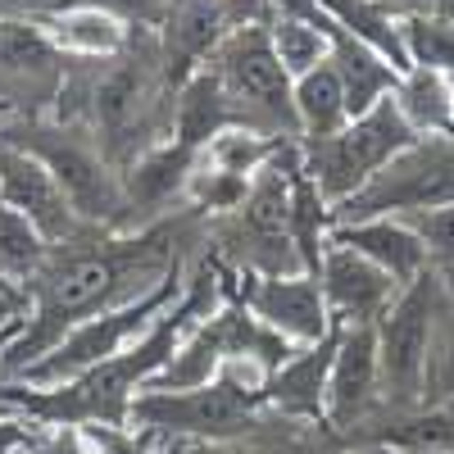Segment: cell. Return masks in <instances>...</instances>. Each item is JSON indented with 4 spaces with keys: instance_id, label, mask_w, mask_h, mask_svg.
<instances>
[{
    "instance_id": "obj_1",
    "label": "cell",
    "mask_w": 454,
    "mask_h": 454,
    "mask_svg": "<svg viewBox=\"0 0 454 454\" xmlns=\"http://www.w3.org/2000/svg\"><path fill=\"white\" fill-rule=\"evenodd\" d=\"M196 218L205 214L182 205L177 218H155L137 232L87 227L82 237L55 246L42 278L27 286V323L0 359V382H23L27 368L42 364L78 323L132 305V300L192 269L186 254H192Z\"/></svg>"
},
{
    "instance_id": "obj_2",
    "label": "cell",
    "mask_w": 454,
    "mask_h": 454,
    "mask_svg": "<svg viewBox=\"0 0 454 454\" xmlns=\"http://www.w3.org/2000/svg\"><path fill=\"white\" fill-rule=\"evenodd\" d=\"M214 73V82L223 87L227 105H232L237 123L254 128L263 137L278 141H300V123H295V82L282 68L273 36H269V10L259 19L241 23L237 32L223 36V46L200 64Z\"/></svg>"
},
{
    "instance_id": "obj_3",
    "label": "cell",
    "mask_w": 454,
    "mask_h": 454,
    "mask_svg": "<svg viewBox=\"0 0 454 454\" xmlns=\"http://www.w3.org/2000/svg\"><path fill=\"white\" fill-rule=\"evenodd\" d=\"M0 137L32 150V155L55 173L73 214L87 227H96V232H137L123 173L105 160L100 141H87L68 128H51L42 119H14V123L0 128Z\"/></svg>"
},
{
    "instance_id": "obj_4",
    "label": "cell",
    "mask_w": 454,
    "mask_h": 454,
    "mask_svg": "<svg viewBox=\"0 0 454 454\" xmlns=\"http://www.w3.org/2000/svg\"><path fill=\"white\" fill-rule=\"evenodd\" d=\"M413 141H419V132L404 123L395 96H387L382 105H372L368 114L350 119L336 137L300 141V155H305V177L318 186V196L336 209V205H346L350 196H359L364 186Z\"/></svg>"
},
{
    "instance_id": "obj_5",
    "label": "cell",
    "mask_w": 454,
    "mask_h": 454,
    "mask_svg": "<svg viewBox=\"0 0 454 454\" xmlns=\"http://www.w3.org/2000/svg\"><path fill=\"white\" fill-rule=\"evenodd\" d=\"M263 395L214 377L196 391H141L128 427L150 432L155 441H241L263 423Z\"/></svg>"
},
{
    "instance_id": "obj_6",
    "label": "cell",
    "mask_w": 454,
    "mask_h": 454,
    "mask_svg": "<svg viewBox=\"0 0 454 454\" xmlns=\"http://www.w3.org/2000/svg\"><path fill=\"white\" fill-rule=\"evenodd\" d=\"M186 273H192V269H186ZM186 273L168 278L164 286H155L150 295L132 300V305L105 309V314L78 323L42 364L27 368L23 387H64V382H73V377H82V372H91V368H100V364H109V359L128 355L137 340L177 305V295H182V286H186Z\"/></svg>"
},
{
    "instance_id": "obj_7",
    "label": "cell",
    "mask_w": 454,
    "mask_h": 454,
    "mask_svg": "<svg viewBox=\"0 0 454 454\" xmlns=\"http://www.w3.org/2000/svg\"><path fill=\"white\" fill-rule=\"evenodd\" d=\"M445 205H454V137H419L359 196L332 209V227L364 218H413Z\"/></svg>"
},
{
    "instance_id": "obj_8",
    "label": "cell",
    "mask_w": 454,
    "mask_h": 454,
    "mask_svg": "<svg viewBox=\"0 0 454 454\" xmlns=\"http://www.w3.org/2000/svg\"><path fill=\"white\" fill-rule=\"evenodd\" d=\"M441 314V282L436 273L419 278L400 291V300L377 323V368H382V413L423 409V377L432 355V332Z\"/></svg>"
},
{
    "instance_id": "obj_9",
    "label": "cell",
    "mask_w": 454,
    "mask_h": 454,
    "mask_svg": "<svg viewBox=\"0 0 454 454\" xmlns=\"http://www.w3.org/2000/svg\"><path fill=\"white\" fill-rule=\"evenodd\" d=\"M55 100H64V51L42 23L0 19V109L36 119Z\"/></svg>"
},
{
    "instance_id": "obj_10",
    "label": "cell",
    "mask_w": 454,
    "mask_h": 454,
    "mask_svg": "<svg viewBox=\"0 0 454 454\" xmlns=\"http://www.w3.org/2000/svg\"><path fill=\"white\" fill-rule=\"evenodd\" d=\"M232 300L246 305L263 327H273L295 350L318 346V340H327L336 332L314 273H278V278H237L232 273Z\"/></svg>"
},
{
    "instance_id": "obj_11",
    "label": "cell",
    "mask_w": 454,
    "mask_h": 454,
    "mask_svg": "<svg viewBox=\"0 0 454 454\" xmlns=\"http://www.w3.org/2000/svg\"><path fill=\"white\" fill-rule=\"evenodd\" d=\"M382 413V368H377V332L372 327H340L336 359L327 377V409L323 427L332 441L346 445Z\"/></svg>"
},
{
    "instance_id": "obj_12",
    "label": "cell",
    "mask_w": 454,
    "mask_h": 454,
    "mask_svg": "<svg viewBox=\"0 0 454 454\" xmlns=\"http://www.w3.org/2000/svg\"><path fill=\"white\" fill-rule=\"evenodd\" d=\"M314 278L323 286L327 314H332L336 327H377L404 291L391 273L377 269L372 259H364L350 246H336V241H327Z\"/></svg>"
},
{
    "instance_id": "obj_13",
    "label": "cell",
    "mask_w": 454,
    "mask_h": 454,
    "mask_svg": "<svg viewBox=\"0 0 454 454\" xmlns=\"http://www.w3.org/2000/svg\"><path fill=\"white\" fill-rule=\"evenodd\" d=\"M0 200L14 205L51 246H64V241L87 232V223L73 214L55 173L36 160L32 150H23L5 137H0Z\"/></svg>"
},
{
    "instance_id": "obj_14",
    "label": "cell",
    "mask_w": 454,
    "mask_h": 454,
    "mask_svg": "<svg viewBox=\"0 0 454 454\" xmlns=\"http://www.w3.org/2000/svg\"><path fill=\"white\" fill-rule=\"evenodd\" d=\"M336 340L340 327L318 340V346L295 350L273 377H269V413L300 427H323V409H327V377H332V359H336Z\"/></svg>"
},
{
    "instance_id": "obj_15",
    "label": "cell",
    "mask_w": 454,
    "mask_h": 454,
    "mask_svg": "<svg viewBox=\"0 0 454 454\" xmlns=\"http://www.w3.org/2000/svg\"><path fill=\"white\" fill-rule=\"evenodd\" d=\"M327 241L336 246H350L364 259H372L382 273H391L400 286H413L419 278L432 273L427 250L419 241V232L404 223V218H364V223H336Z\"/></svg>"
},
{
    "instance_id": "obj_16",
    "label": "cell",
    "mask_w": 454,
    "mask_h": 454,
    "mask_svg": "<svg viewBox=\"0 0 454 454\" xmlns=\"http://www.w3.org/2000/svg\"><path fill=\"white\" fill-rule=\"evenodd\" d=\"M42 27L73 59H119L128 51V23L105 5L64 0V5H55L51 14H42Z\"/></svg>"
},
{
    "instance_id": "obj_17",
    "label": "cell",
    "mask_w": 454,
    "mask_h": 454,
    "mask_svg": "<svg viewBox=\"0 0 454 454\" xmlns=\"http://www.w3.org/2000/svg\"><path fill=\"white\" fill-rule=\"evenodd\" d=\"M332 32V64L340 73V82H346V100H350V119L368 114L372 105H382L387 96H395V82H400V68L377 55L372 46L355 42L350 32H340L336 23L327 27Z\"/></svg>"
},
{
    "instance_id": "obj_18",
    "label": "cell",
    "mask_w": 454,
    "mask_h": 454,
    "mask_svg": "<svg viewBox=\"0 0 454 454\" xmlns=\"http://www.w3.org/2000/svg\"><path fill=\"white\" fill-rule=\"evenodd\" d=\"M295 123H300V141H327L350 123V100H346V82H340L336 64H318L314 73L295 78Z\"/></svg>"
},
{
    "instance_id": "obj_19",
    "label": "cell",
    "mask_w": 454,
    "mask_h": 454,
    "mask_svg": "<svg viewBox=\"0 0 454 454\" xmlns=\"http://www.w3.org/2000/svg\"><path fill=\"white\" fill-rule=\"evenodd\" d=\"M395 105L419 137H454V78L432 68H409L395 82Z\"/></svg>"
},
{
    "instance_id": "obj_20",
    "label": "cell",
    "mask_w": 454,
    "mask_h": 454,
    "mask_svg": "<svg viewBox=\"0 0 454 454\" xmlns=\"http://www.w3.org/2000/svg\"><path fill=\"white\" fill-rule=\"evenodd\" d=\"M51 250L55 246L36 232L14 205L0 200V278L27 295V286L42 278V269L51 263Z\"/></svg>"
},
{
    "instance_id": "obj_21",
    "label": "cell",
    "mask_w": 454,
    "mask_h": 454,
    "mask_svg": "<svg viewBox=\"0 0 454 454\" xmlns=\"http://www.w3.org/2000/svg\"><path fill=\"white\" fill-rule=\"evenodd\" d=\"M400 36H404V59L409 68H432L454 78V19L436 14V10H419L400 19Z\"/></svg>"
},
{
    "instance_id": "obj_22",
    "label": "cell",
    "mask_w": 454,
    "mask_h": 454,
    "mask_svg": "<svg viewBox=\"0 0 454 454\" xmlns=\"http://www.w3.org/2000/svg\"><path fill=\"white\" fill-rule=\"evenodd\" d=\"M423 409H454V309L445 305V295H441L427 377H423Z\"/></svg>"
},
{
    "instance_id": "obj_23",
    "label": "cell",
    "mask_w": 454,
    "mask_h": 454,
    "mask_svg": "<svg viewBox=\"0 0 454 454\" xmlns=\"http://www.w3.org/2000/svg\"><path fill=\"white\" fill-rule=\"evenodd\" d=\"M413 232H419L432 273H454V205L445 209H427V214H413L404 218Z\"/></svg>"
},
{
    "instance_id": "obj_24",
    "label": "cell",
    "mask_w": 454,
    "mask_h": 454,
    "mask_svg": "<svg viewBox=\"0 0 454 454\" xmlns=\"http://www.w3.org/2000/svg\"><path fill=\"white\" fill-rule=\"evenodd\" d=\"M87 436H91L96 454H160V445H164V441H155L150 432H137V427H100V423H91Z\"/></svg>"
},
{
    "instance_id": "obj_25",
    "label": "cell",
    "mask_w": 454,
    "mask_h": 454,
    "mask_svg": "<svg viewBox=\"0 0 454 454\" xmlns=\"http://www.w3.org/2000/svg\"><path fill=\"white\" fill-rule=\"evenodd\" d=\"M32 454H96V445H91L87 427H73V423H36Z\"/></svg>"
},
{
    "instance_id": "obj_26",
    "label": "cell",
    "mask_w": 454,
    "mask_h": 454,
    "mask_svg": "<svg viewBox=\"0 0 454 454\" xmlns=\"http://www.w3.org/2000/svg\"><path fill=\"white\" fill-rule=\"evenodd\" d=\"M336 454H409V450L387 445V441H355V445H340Z\"/></svg>"
},
{
    "instance_id": "obj_27",
    "label": "cell",
    "mask_w": 454,
    "mask_h": 454,
    "mask_svg": "<svg viewBox=\"0 0 454 454\" xmlns=\"http://www.w3.org/2000/svg\"><path fill=\"white\" fill-rule=\"evenodd\" d=\"M23 323H27V314H23V318H10V323H0V359H5V350H10L14 340H19Z\"/></svg>"
},
{
    "instance_id": "obj_28",
    "label": "cell",
    "mask_w": 454,
    "mask_h": 454,
    "mask_svg": "<svg viewBox=\"0 0 454 454\" xmlns=\"http://www.w3.org/2000/svg\"><path fill=\"white\" fill-rule=\"evenodd\" d=\"M27 314V300H14V295H0V323L10 318H23Z\"/></svg>"
},
{
    "instance_id": "obj_29",
    "label": "cell",
    "mask_w": 454,
    "mask_h": 454,
    "mask_svg": "<svg viewBox=\"0 0 454 454\" xmlns=\"http://www.w3.org/2000/svg\"><path fill=\"white\" fill-rule=\"evenodd\" d=\"M377 5H387V10H395V14L404 19V14H419V10H427V0H377Z\"/></svg>"
},
{
    "instance_id": "obj_30",
    "label": "cell",
    "mask_w": 454,
    "mask_h": 454,
    "mask_svg": "<svg viewBox=\"0 0 454 454\" xmlns=\"http://www.w3.org/2000/svg\"><path fill=\"white\" fill-rule=\"evenodd\" d=\"M436 282H441V295H445V305L454 309V273H436Z\"/></svg>"
},
{
    "instance_id": "obj_31",
    "label": "cell",
    "mask_w": 454,
    "mask_h": 454,
    "mask_svg": "<svg viewBox=\"0 0 454 454\" xmlns=\"http://www.w3.org/2000/svg\"><path fill=\"white\" fill-rule=\"evenodd\" d=\"M0 295H14V300H27V295H23V291H14V286H10L5 278H0Z\"/></svg>"
},
{
    "instance_id": "obj_32",
    "label": "cell",
    "mask_w": 454,
    "mask_h": 454,
    "mask_svg": "<svg viewBox=\"0 0 454 454\" xmlns=\"http://www.w3.org/2000/svg\"><path fill=\"white\" fill-rule=\"evenodd\" d=\"M423 454H450V450H423Z\"/></svg>"
}]
</instances>
